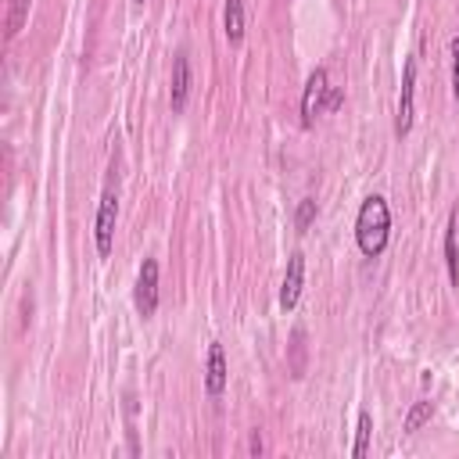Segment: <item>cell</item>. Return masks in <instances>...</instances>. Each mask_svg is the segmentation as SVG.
<instances>
[{"instance_id": "obj_9", "label": "cell", "mask_w": 459, "mask_h": 459, "mask_svg": "<svg viewBox=\"0 0 459 459\" xmlns=\"http://www.w3.org/2000/svg\"><path fill=\"white\" fill-rule=\"evenodd\" d=\"M222 32H226L230 47H240V39H244V0H226V7H222Z\"/></svg>"}, {"instance_id": "obj_12", "label": "cell", "mask_w": 459, "mask_h": 459, "mask_svg": "<svg viewBox=\"0 0 459 459\" xmlns=\"http://www.w3.org/2000/svg\"><path fill=\"white\" fill-rule=\"evenodd\" d=\"M29 4H32V0H11V4H7V39H14V36L22 32V25H25V18H29Z\"/></svg>"}, {"instance_id": "obj_5", "label": "cell", "mask_w": 459, "mask_h": 459, "mask_svg": "<svg viewBox=\"0 0 459 459\" xmlns=\"http://www.w3.org/2000/svg\"><path fill=\"white\" fill-rule=\"evenodd\" d=\"M326 90H330V72L319 65L308 82H305V93H301V126H312L323 111H326Z\"/></svg>"}, {"instance_id": "obj_1", "label": "cell", "mask_w": 459, "mask_h": 459, "mask_svg": "<svg viewBox=\"0 0 459 459\" xmlns=\"http://www.w3.org/2000/svg\"><path fill=\"white\" fill-rule=\"evenodd\" d=\"M391 237V208L380 194H369L355 215V244L366 258H380Z\"/></svg>"}, {"instance_id": "obj_17", "label": "cell", "mask_w": 459, "mask_h": 459, "mask_svg": "<svg viewBox=\"0 0 459 459\" xmlns=\"http://www.w3.org/2000/svg\"><path fill=\"white\" fill-rule=\"evenodd\" d=\"M341 100H344V90H341V86H330V90H326V111H337Z\"/></svg>"}, {"instance_id": "obj_10", "label": "cell", "mask_w": 459, "mask_h": 459, "mask_svg": "<svg viewBox=\"0 0 459 459\" xmlns=\"http://www.w3.org/2000/svg\"><path fill=\"white\" fill-rule=\"evenodd\" d=\"M455 233H459V215L448 219L445 230V265H448V280L459 287V247H455Z\"/></svg>"}, {"instance_id": "obj_13", "label": "cell", "mask_w": 459, "mask_h": 459, "mask_svg": "<svg viewBox=\"0 0 459 459\" xmlns=\"http://www.w3.org/2000/svg\"><path fill=\"white\" fill-rule=\"evenodd\" d=\"M316 212H319V204H316V197H301V201H298V212H294V226H298V233H305V230L312 226V219H316Z\"/></svg>"}, {"instance_id": "obj_16", "label": "cell", "mask_w": 459, "mask_h": 459, "mask_svg": "<svg viewBox=\"0 0 459 459\" xmlns=\"http://www.w3.org/2000/svg\"><path fill=\"white\" fill-rule=\"evenodd\" d=\"M448 54H452V97H455V104H459V36H452Z\"/></svg>"}, {"instance_id": "obj_3", "label": "cell", "mask_w": 459, "mask_h": 459, "mask_svg": "<svg viewBox=\"0 0 459 459\" xmlns=\"http://www.w3.org/2000/svg\"><path fill=\"white\" fill-rule=\"evenodd\" d=\"M416 118V57H405L402 68V90H398V108H394V133L409 136Z\"/></svg>"}, {"instance_id": "obj_6", "label": "cell", "mask_w": 459, "mask_h": 459, "mask_svg": "<svg viewBox=\"0 0 459 459\" xmlns=\"http://www.w3.org/2000/svg\"><path fill=\"white\" fill-rule=\"evenodd\" d=\"M301 287H305V255L294 251L287 258V273H283V283H280V308L290 312L301 298Z\"/></svg>"}, {"instance_id": "obj_19", "label": "cell", "mask_w": 459, "mask_h": 459, "mask_svg": "<svg viewBox=\"0 0 459 459\" xmlns=\"http://www.w3.org/2000/svg\"><path fill=\"white\" fill-rule=\"evenodd\" d=\"M136 4H143V0H136Z\"/></svg>"}, {"instance_id": "obj_7", "label": "cell", "mask_w": 459, "mask_h": 459, "mask_svg": "<svg viewBox=\"0 0 459 459\" xmlns=\"http://www.w3.org/2000/svg\"><path fill=\"white\" fill-rule=\"evenodd\" d=\"M226 380H230V366H226V351L219 341L208 344V359H204V391L212 398H219L226 391Z\"/></svg>"}, {"instance_id": "obj_2", "label": "cell", "mask_w": 459, "mask_h": 459, "mask_svg": "<svg viewBox=\"0 0 459 459\" xmlns=\"http://www.w3.org/2000/svg\"><path fill=\"white\" fill-rule=\"evenodd\" d=\"M115 222H118V186L108 183L104 194H100V201H97V215H93V244H97V255H100V258L111 255Z\"/></svg>"}, {"instance_id": "obj_4", "label": "cell", "mask_w": 459, "mask_h": 459, "mask_svg": "<svg viewBox=\"0 0 459 459\" xmlns=\"http://www.w3.org/2000/svg\"><path fill=\"white\" fill-rule=\"evenodd\" d=\"M133 305L143 319L154 316L158 308V262L154 258H143L140 269H136V287H133Z\"/></svg>"}, {"instance_id": "obj_15", "label": "cell", "mask_w": 459, "mask_h": 459, "mask_svg": "<svg viewBox=\"0 0 459 459\" xmlns=\"http://www.w3.org/2000/svg\"><path fill=\"white\" fill-rule=\"evenodd\" d=\"M294 377H301L305 373V330L301 326H294Z\"/></svg>"}, {"instance_id": "obj_14", "label": "cell", "mask_w": 459, "mask_h": 459, "mask_svg": "<svg viewBox=\"0 0 459 459\" xmlns=\"http://www.w3.org/2000/svg\"><path fill=\"white\" fill-rule=\"evenodd\" d=\"M430 412H434V405H430V402H416V405L409 409V416H405V434H416V430L430 420Z\"/></svg>"}, {"instance_id": "obj_8", "label": "cell", "mask_w": 459, "mask_h": 459, "mask_svg": "<svg viewBox=\"0 0 459 459\" xmlns=\"http://www.w3.org/2000/svg\"><path fill=\"white\" fill-rule=\"evenodd\" d=\"M186 97H190V57H186V50H179L172 57V93H169L172 115H179L186 108Z\"/></svg>"}, {"instance_id": "obj_18", "label": "cell", "mask_w": 459, "mask_h": 459, "mask_svg": "<svg viewBox=\"0 0 459 459\" xmlns=\"http://www.w3.org/2000/svg\"><path fill=\"white\" fill-rule=\"evenodd\" d=\"M247 452H251V455H262V452H265V445H262V434H258V430H251V437H247Z\"/></svg>"}, {"instance_id": "obj_11", "label": "cell", "mask_w": 459, "mask_h": 459, "mask_svg": "<svg viewBox=\"0 0 459 459\" xmlns=\"http://www.w3.org/2000/svg\"><path fill=\"white\" fill-rule=\"evenodd\" d=\"M369 437H373V416L362 409L359 412V427H355V445H351V459H366L369 452Z\"/></svg>"}]
</instances>
